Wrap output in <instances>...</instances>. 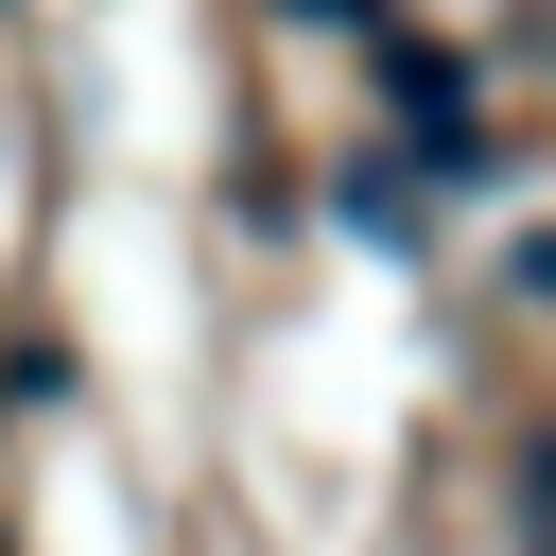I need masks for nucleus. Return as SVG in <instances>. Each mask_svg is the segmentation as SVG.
I'll use <instances>...</instances> for the list:
<instances>
[{
	"label": "nucleus",
	"instance_id": "f257e3e1",
	"mask_svg": "<svg viewBox=\"0 0 556 556\" xmlns=\"http://www.w3.org/2000/svg\"><path fill=\"white\" fill-rule=\"evenodd\" d=\"M521 521H539V556H556V434L521 452Z\"/></svg>",
	"mask_w": 556,
	"mask_h": 556
},
{
	"label": "nucleus",
	"instance_id": "f03ea898",
	"mask_svg": "<svg viewBox=\"0 0 556 556\" xmlns=\"http://www.w3.org/2000/svg\"><path fill=\"white\" fill-rule=\"evenodd\" d=\"M295 17H365V0H295Z\"/></svg>",
	"mask_w": 556,
	"mask_h": 556
}]
</instances>
